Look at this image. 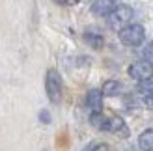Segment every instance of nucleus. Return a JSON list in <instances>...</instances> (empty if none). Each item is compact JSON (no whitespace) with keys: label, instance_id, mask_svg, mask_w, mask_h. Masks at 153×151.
I'll use <instances>...</instances> for the list:
<instances>
[{"label":"nucleus","instance_id":"nucleus-10","mask_svg":"<svg viewBox=\"0 0 153 151\" xmlns=\"http://www.w3.org/2000/svg\"><path fill=\"white\" fill-rule=\"evenodd\" d=\"M84 39L88 41V45H90L91 49H101L103 45H105L103 36H99V34H91V32H88L86 36H84Z\"/></svg>","mask_w":153,"mask_h":151},{"label":"nucleus","instance_id":"nucleus-1","mask_svg":"<svg viewBox=\"0 0 153 151\" xmlns=\"http://www.w3.org/2000/svg\"><path fill=\"white\" fill-rule=\"evenodd\" d=\"M146 39V30L142 24H127L120 30V41L125 47H138Z\"/></svg>","mask_w":153,"mask_h":151},{"label":"nucleus","instance_id":"nucleus-7","mask_svg":"<svg viewBox=\"0 0 153 151\" xmlns=\"http://www.w3.org/2000/svg\"><path fill=\"white\" fill-rule=\"evenodd\" d=\"M86 104L91 112H101L103 108V93L101 90H90L86 95Z\"/></svg>","mask_w":153,"mask_h":151},{"label":"nucleus","instance_id":"nucleus-3","mask_svg":"<svg viewBox=\"0 0 153 151\" xmlns=\"http://www.w3.org/2000/svg\"><path fill=\"white\" fill-rule=\"evenodd\" d=\"M45 90L47 95L52 103H60L62 101V77L56 69H49L47 77H45Z\"/></svg>","mask_w":153,"mask_h":151},{"label":"nucleus","instance_id":"nucleus-4","mask_svg":"<svg viewBox=\"0 0 153 151\" xmlns=\"http://www.w3.org/2000/svg\"><path fill=\"white\" fill-rule=\"evenodd\" d=\"M129 75L138 80V82H146L153 77V64H149L148 60H140V62H134L129 67Z\"/></svg>","mask_w":153,"mask_h":151},{"label":"nucleus","instance_id":"nucleus-14","mask_svg":"<svg viewBox=\"0 0 153 151\" xmlns=\"http://www.w3.org/2000/svg\"><path fill=\"white\" fill-rule=\"evenodd\" d=\"M54 2L60 4V6H65V4H67V0H54Z\"/></svg>","mask_w":153,"mask_h":151},{"label":"nucleus","instance_id":"nucleus-2","mask_svg":"<svg viewBox=\"0 0 153 151\" xmlns=\"http://www.w3.org/2000/svg\"><path fill=\"white\" fill-rule=\"evenodd\" d=\"M133 21V7L125 4H118L114 7V11L108 15V26L112 30H121L127 24H131Z\"/></svg>","mask_w":153,"mask_h":151},{"label":"nucleus","instance_id":"nucleus-5","mask_svg":"<svg viewBox=\"0 0 153 151\" xmlns=\"http://www.w3.org/2000/svg\"><path fill=\"white\" fill-rule=\"evenodd\" d=\"M103 131H108V132H114V134H120V136H129V129H127L125 121H123V119H121L120 116H110V118H106Z\"/></svg>","mask_w":153,"mask_h":151},{"label":"nucleus","instance_id":"nucleus-13","mask_svg":"<svg viewBox=\"0 0 153 151\" xmlns=\"http://www.w3.org/2000/svg\"><path fill=\"white\" fill-rule=\"evenodd\" d=\"M39 119H41L43 123H49V121H51V118H49V112H47V110H43L41 114H39Z\"/></svg>","mask_w":153,"mask_h":151},{"label":"nucleus","instance_id":"nucleus-9","mask_svg":"<svg viewBox=\"0 0 153 151\" xmlns=\"http://www.w3.org/2000/svg\"><path fill=\"white\" fill-rule=\"evenodd\" d=\"M138 146L144 151H153V129L144 131L138 136Z\"/></svg>","mask_w":153,"mask_h":151},{"label":"nucleus","instance_id":"nucleus-6","mask_svg":"<svg viewBox=\"0 0 153 151\" xmlns=\"http://www.w3.org/2000/svg\"><path fill=\"white\" fill-rule=\"evenodd\" d=\"M116 6H118L116 0H94L91 11H94V15H97V17H108Z\"/></svg>","mask_w":153,"mask_h":151},{"label":"nucleus","instance_id":"nucleus-11","mask_svg":"<svg viewBox=\"0 0 153 151\" xmlns=\"http://www.w3.org/2000/svg\"><path fill=\"white\" fill-rule=\"evenodd\" d=\"M142 103L148 110H153V92H144L142 95Z\"/></svg>","mask_w":153,"mask_h":151},{"label":"nucleus","instance_id":"nucleus-12","mask_svg":"<svg viewBox=\"0 0 153 151\" xmlns=\"http://www.w3.org/2000/svg\"><path fill=\"white\" fill-rule=\"evenodd\" d=\"M90 151H110V147L106 146V144H97V146H94Z\"/></svg>","mask_w":153,"mask_h":151},{"label":"nucleus","instance_id":"nucleus-8","mask_svg":"<svg viewBox=\"0 0 153 151\" xmlns=\"http://www.w3.org/2000/svg\"><path fill=\"white\" fill-rule=\"evenodd\" d=\"M101 93L106 95V97H114V95L121 93V82H118V80H106L103 84Z\"/></svg>","mask_w":153,"mask_h":151},{"label":"nucleus","instance_id":"nucleus-15","mask_svg":"<svg viewBox=\"0 0 153 151\" xmlns=\"http://www.w3.org/2000/svg\"><path fill=\"white\" fill-rule=\"evenodd\" d=\"M73 2H80V0H73Z\"/></svg>","mask_w":153,"mask_h":151}]
</instances>
